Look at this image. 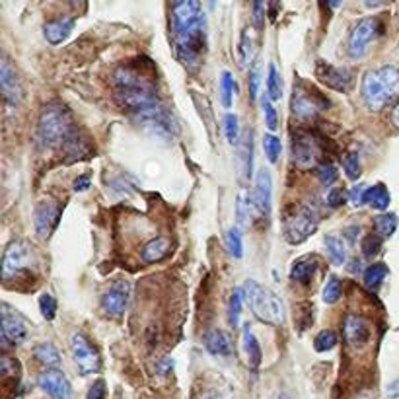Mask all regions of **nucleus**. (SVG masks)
<instances>
[{"label":"nucleus","mask_w":399,"mask_h":399,"mask_svg":"<svg viewBox=\"0 0 399 399\" xmlns=\"http://www.w3.org/2000/svg\"><path fill=\"white\" fill-rule=\"evenodd\" d=\"M199 399H230V395L220 388H207L205 392L201 393Z\"/></svg>","instance_id":"obj_49"},{"label":"nucleus","mask_w":399,"mask_h":399,"mask_svg":"<svg viewBox=\"0 0 399 399\" xmlns=\"http://www.w3.org/2000/svg\"><path fill=\"white\" fill-rule=\"evenodd\" d=\"M355 232H361V228H358V226H351V228L345 230V234H347V238L351 240V242H355V238H356Z\"/></svg>","instance_id":"obj_53"},{"label":"nucleus","mask_w":399,"mask_h":399,"mask_svg":"<svg viewBox=\"0 0 399 399\" xmlns=\"http://www.w3.org/2000/svg\"><path fill=\"white\" fill-rule=\"evenodd\" d=\"M74 134L70 113L59 104L45 105L37 123V141L45 148L67 147Z\"/></svg>","instance_id":"obj_4"},{"label":"nucleus","mask_w":399,"mask_h":399,"mask_svg":"<svg viewBox=\"0 0 399 399\" xmlns=\"http://www.w3.org/2000/svg\"><path fill=\"white\" fill-rule=\"evenodd\" d=\"M374 228H376V234L380 238H390L393 236V232L398 228V216L395 215H380L374 222Z\"/></svg>","instance_id":"obj_32"},{"label":"nucleus","mask_w":399,"mask_h":399,"mask_svg":"<svg viewBox=\"0 0 399 399\" xmlns=\"http://www.w3.org/2000/svg\"><path fill=\"white\" fill-rule=\"evenodd\" d=\"M318 211L312 205H300L296 207L290 215H287L282 230L284 238L289 244H302L304 240H308L314 230L318 228Z\"/></svg>","instance_id":"obj_6"},{"label":"nucleus","mask_w":399,"mask_h":399,"mask_svg":"<svg viewBox=\"0 0 399 399\" xmlns=\"http://www.w3.org/2000/svg\"><path fill=\"white\" fill-rule=\"evenodd\" d=\"M242 164H244V176L248 179L252 178V170H253V133L248 131L244 137V142H242Z\"/></svg>","instance_id":"obj_31"},{"label":"nucleus","mask_w":399,"mask_h":399,"mask_svg":"<svg viewBox=\"0 0 399 399\" xmlns=\"http://www.w3.org/2000/svg\"><path fill=\"white\" fill-rule=\"evenodd\" d=\"M343 170L349 179H358L361 176V158L356 152H347L343 156Z\"/></svg>","instance_id":"obj_37"},{"label":"nucleus","mask_w":399,"mask_h":399,"mask_svg":"<svg viewBox=\"0 0 399 399\" xmlns=\"http://www.w3.org/2000/svg\"><path fill=\"white\" fill-rule=\"evenodd\" d=\"M292 156H294V160L300 166H310L316 160V156H318L316 142L312 141V137L298 134L294 141H292Z\"/></svg>","instance_id":"obj_21"},{"label":"nucleus","mask_w":399,"mask_h":399,"mask_svg":"<svg viewBox=\"0 0 399 399\" xmlns=\"http://www.w3.org/2000/svg\"><path fill=\"white\" fill-rule=\"evenodd\" d=\"M279 399H290V398H289V395H284V393H282V395Z\"/></svg>","instance_id":"obj_55"},{"label":"nucleus","mask_w":399,"mask_h":399,"mask_svg":"<svg viewBox=\"0 0 399 399\" xmlns=\"http://www.w3.org/2000/svg\"><path fill=\"white\" fill-rule=\"evenodd\" d=\"M129 300H131V282L125 281V279H119V281L111 282L110 289L102 294L100 308L107 318L117 319L125 314Z\"/></svg>","instance_id":"obj_8"},{"label":"nucleus","mask_w":399,"mask_h":399,"mask_svg":"<svg viewBox=\"0 0 399 399\" xmlns=\"http://www.w3.org/2000/svg\"><path fill=\"white\" fill-rule=\"evenodd\" d=\"M390 201H392L390 191L382 183L368 187L366 195H364V203L370 205L372 208H376V211H385V208L390 207Z\"/></svg>","instance_id":"obj_25"},{"label":"nucleus","mask_w":399,"mask_h":399,"mask_svg":"<svg viewBox=\"0 0 399 399\" xmlns=\"http://www.w3.org/2000/svg\"><path fill=\"white\" fill-rule=\"evenodd\" d=\"M341 296V281L337 277H329L324 287V302L335 304Z\"/></svg>","instance_id":"obj_40"},{"label":"nucleus","mask_w":399,"mask_h":399,"mask_svg":"<svg viewBox=\"0 0 399 399\" xmlns=\"http://www.w3.org/2000/svg\"><path fill=\"white\" fill-rule=\"evenodd\" d=\"M253 205V199L248 195L245 191L240 193V197H238V222L240 224H244L248 215H250V208Z\"/></svg>","instance_id":"obj_44"},{"label":"nucleus","mask_w":399,"mask_h":399,"mask_svg":"<svg viewBox=\"0 0 399 399\" xmlns=\"http://www.w3.org/2000/svg\"><path fill=\"white\" fill-rule=\"evenodd\" d=\"M86 399H105V382H104V380H96L94 384L90 385Z\"/></svg>","instance_id":"obj_47"},{"label":"nucleus","mask_w":399,"mask_h":399,"mask_svg":"<svg viewBox=\"0 0 399 399\" xmlns=\"http://www.w3.org/2000/svg\"><path fill=\"white\" fill-rule=\"evenodd\" d=\"M205 347L211 355L215 356H230L232 355V339L228 337V333L222 329H208L205 333Z\"/></svg>","instance_id":"obj_20"},{"label":"nucleus","mask_w":399,"mask_h":399,"mask_svg":"<svg viewBox=\"0 0 399 399\" xmlns=\"http://www.w3.org/2000/svg\"><path fill=\"white\" fill-rule=\"evenodd\" d=\"M170 23L179 60L187 68H199L207 53V16L199 2H176L171 6Z\"/></svg>","instance_id":"obj_2"},{"label":"nucleus","mask_w":399,"mask_h":399,"mask_svg":"<svg viewBox=\"0 0 399 399\" xmlns=\"http://www.w3.org/2000/svg\"><path fill=\"white\" fill-rule=\"evenodd\" d=\"M261 105H263V113H265V125L275 131L279 127V117H277V111H275L273 104H271V97L263 94L261 96Z\"/></svg>","instance_id":"obj_41"},{"label":"nucleus","mask_w":399,"mask_h":399,"mask_svg":"<svg viewBox=\"0 0 399 399\" xmlns=\"http://www.w3.org/2000/svg\"><path fill=\"white\" fill-rule=\"evenodd\" d=\"M220 102L222 105L230 110L232 107V102H234V92H236V82H234V76L228 70H224L220 74Z\"/></svg>","instance_id":"obj_28"},{"label":"nucleus","mask_w":399,"mask_h":399,"mask_svg":"<svg viewBox=\"0 0 399 399\" xmlns=\"http://www.w3.org/2000/svg\"><path fill=\"white\" fill-rule=\"evenodd\" d=\"M257 90H259V68L253 67L250 70V97L255 100L257 97Z\"/></svg>","instance_id":"obj_50"},{"label":"nucleus","mask_w":399,"mask_h":399,"mask_svg":"<svg viewBox=\"0 0 399 399\" xmlns=\"http://www.w3.org/2000/svg\"><path fill=\"white\" fill-rule=\"evenodd\" d=\"M399 96V68L380 67L363 78V102L370 111H380Z\"/></svg>","instance_id":"obj_3"},{"label":"nucleus","mask_w":399,"mask_h":399,"mask_svg":"<svg viewBox=\"0 0 399 399\" xmlns=\"http://www.w3.org/2000/svg\"><path fill=\"white\" fill-rule=\"evenodd\" d=\"M170 240L168 238H154V240H150L144 248H142V261L144 263H158V261H162L170 255Z\"/></svg>","instance_id":"obj_24"},{"label":"nucleus","mask_w":399,"mask_h":399,"mask_svg":"<svg viewBox=\"0 0 399 399\" xmlns=\"http://www.w3.org/2000/svg\"><path fill=\"white\" fill-rule=\"evenodd\" d=\"M113 78L119 104L131 111L139 121L154 127L158 133L170 134L176 129L174 115L160 102L152 78H147L133 67H119Z\"/></svg>","instance_id":"obj_1"},{"label":"nucleus","mask_w":399,"mask_h":399,"mask_svg":"<svg viewBox=\"0 0 399 399\" xmlns=\"http://www.w3.org/2000/svg\"><path fill=\"white\" fill-rule=\"evenodd\" d=\"M252 49H253L252 33H250V30H245L244 36H242V47H240V51H242V60H244V63L252 60Z\"/></svg>","instance_id":"obj_46"},{"label":"nucleus","mask_w":399,"mask_h":399,"mask_svg":"<svg viewBox=\"0 0 399 399\" xmlns=\"http://www.w3.org/2000/svg\"><path fill=\"white\" fill-rule=\"evenodd\" d=\"M263 10H265V6H263L261 2H255V4H253V22H255V26H257V28H261V20H263Z\"/></svg>","instance_id":"obj_52"},{"label":"nucleus","mask_w":399,"mask_h":399,"mask_svg":"<svg viewBox=\"0 0 399 399\" xmlns=\"http://www.w3.org/2000/svg\"><path fill=\"white\" fill-rule=\"evenodd\" d=\"M28 339V324L26 319L12 310L8 304H2V343L4 345H20Z\"/></svg>","instance_id":"obj_10"},{"label":"nucleus","mask_w":399,"mask_h":399,"mask_svg":"<svg viewBox=\"0 0 399 399\" xmlns=\"http://www.w3.org/2000/svg\"><path fill=\"white\" fill-rule=\"evenodd\" d=\"M337 178H339V174H337V168H335L333 164H324V166H319L318 168V179L321 185L329 187V185H333L337 181Z\"/></svg>","instance_id":"obj_43"},{"label":"nucleus","mask_w":399,"mask_h":399,"mask_svg":"<svg viewBox=\"0 0 399 399\" xmlns=\"http://www.w3.org/2000/svg\"><path fill=\"white\" fill-rule=\"evenodd\" d=\"M90 183H92V176H90V174H84V176H78V178L74 179L73 189L76 193H82V191H86V189H88Z\"/></svg>","instance_id":"obj_51"},{"label":"nucleus","mask_w":399,"mask_h":399,"mask_svg":"<svg viewBox=\"0 0 399 399\" xmlns=\"http://www.w3.org/2000/svg\"><path fill=\"white\" fill-rule=\"evenodd\" d=\"M378 33V20L376 18H363L361 22L356 23L351 37H349V55L351 59H361L366 53L368 43L376 37Z\"/></svg>","instance_id":"obj_11"},{"label":"nucleus","mask_w":399,"mask_h":399,"mask_svg":"<svg viewBox=\"0 0 399 399\" xmlns=\"http://www.w3.org/2000/svg\"><path fill=\"white\" fill-rule=\"evenodd\" d=\"M70 353H73L74 364L78 366V370L84 376L94 374V372L100 370V364H102L100 353L82 333H73L70 335Z\"/></svg>","instance_id":"obj_9"},{"label":"nucleus","mask_w":399,"mask_h":399,"mask_svg":"<svg viewBox=\"0 0 399 399\" xmlns=\"http://www.w3.org/2000/svg\"><path fill=\"white\" fill-rule=\"evenodd\" d=\"M253 207L257 208L261 216L269 218L271 208H273V179L267 170H259L255 178V187H253Z\"/></svg>","instance_id":"obj_14"},{"label":"nucleus","mask_w":399,"mask_h":399,"mask_svg":"<svg viewBox=\"0 0 399 399\" xmlns=\"http://www.w3.org/2000/svg\"><path fill=\"white\" fill-rule=\"evenodd\" d=\"M364 195H366V187L364 185H355L349 193V201L358 207V205H364Z\"/></svg>","instance_id":"obj_48"},{"label":"nucleus","mask_w":399,"mask_h":399,"mask_svg":"<svg viewBox=\"0 0 399 399\" xmlns=\"http://www.w3.org/2000/svg\"><path fill=\"white\" fill-rule=\"evenodd\" d=\"M37 385L51 399H73V388L67 374L59 368H47L37 378Z\"/></svg>","instance_id":"obj_12"},{"label":"nucleus","mask_w":399,"mask_h":399,"mask_svg":"<svg viewBox=\"0 0 399 399\" xmlns=\"http://www.w3.org/2000/svg\"><path fill=\"white\" fill-rule=\"evenodd\" d=\"M60 216V207L55 203V201L47 199V201H39L36 207V213H33V218H36V232L37 236L41 240H47L51 236L53 230L57 226Z\"/></svg>","instance_id":"obj_13"},{"label":"nucleus","mask_w":399,"mask_h":399,"mask_svg":"<svg viewBox=\"0 0 399 399\" xmlns=\"http://www.w3.org/2000/svg\"><path fill=\"white\" fill-rule=\"evenodd\" d=\"M318 257H312V255L296 259L290 267V279L294 282H300V284H308L318 271Z\"/></svg>","instance_id":"obj_22"},{"label":"nucleus","mask_w":399,"mask_h":399,"mask_svg":"<svg viewBox=\"0 0 399 399\" xmlns=\"http://www.w3.org/2000/svg\"><path fill=\"white\" fill-rule=\"evenodd\" d=\"M242 347H244V353H245V361H248V366L253 370L259 368V364H261V345H259L257 337L253 335V331L250 329V326L244 327V333H242Z\"/></svg>","instance_id":"obj_23"},{"label":"nucleus","mask_w":399,"mask_h":399,"mask_svg":"<svg viewBox=\"0 0 399 399\" xmlns=\"http://www.w3.org/2000/svg\"><path fill=\"white\" fill-rule=\"evenodd\" d=\"M345 199H347V195H345V191L341 189V187H331L329 189V193H327V205L331 208H337L341 207L343 203H345Z\"/></svg>","instance_id":"obj_45"},{"label":"nucleus","mask_w":399,"mask_h":399,"mask_svg":"<svg viewBox=\"0 0 399 399\" xmlns=\"http://www.w3.org/2000/svg\"><path fill=\"white\" fill-rule=\"evenodd\" d=\"M33 356L37 358V363L45 364L47 368H57L60 364V353L51 343H39V345H36L33 347Z\"/></svg>","instance_id":"obj_26"},{"label":"nucleus","mask_w":399,"mask_h":399,"mask_svg":"<svg viewBox=\"0 0 399 399\" xmlns=\"http://www.w3.org/2000/svg\"><path fill=\"white\" fill-rule=\"evenodd\" d=\"M343 333H345V341L349 343V347L363 349L370 339L368 321L363 316L349 314L343 321Z\"/></svg>","instance_id":"obj_17"},{"label":"nucleus","mask_w":399,"mask_h":399,"mask_svg":"<svg viewBox=\"0 0 399 399\" xmlns=\"http://www.w3.org/2000/svg\"><path fill=\"white\" fill-rule=\"evenodd\" d=\"M242 300H244V290H234L232 292V298H230V306H228V319L230 326L238 327V321H240V314H242Z\"/></svg>","instance_id":"obj_35"},{"label":"nucleus","mask_w":399,"mask_h":399,"mask_svg":"<svg viewBox=\"0 0 399 399\" xmlns=\"http://www.w3.org/2000/svg\"><path fill=\"white\" fill-rule=\"evenodd\" d=\"M0 88L10 105H16L22 100V84H20V78L12 65L8 63V59H2L0 63Z\"/></svg>","instance_id":"obj_18"},{"label":"nucleus","mask_w":399,"mask_h":399,"mask_svg":"<svg viewBox=\"0 0 399 399\" xmlns=\"http://www.w3.org/2000/svg\"><path fill=\"white\" fill-rule=\"evenodd\" d=\"M392 121H393V125L399 127V104L395 105V110L392 111Z\"/></svg>","instance_id":"obj_54"},{"label":"nucleus","mask_w":399,"mask_h":399,"mask_svg":"<svg viewBox=\"0 0 399 399\" xmlns=\"http://www.w3.org/2000/svg\"><path fill=\"white\" fill-rule=\"evenodd\" d=\"M335 345H337V333L333 331V329L319 331L318 335H316V339H314V349H316L318 353H327V351H331Z\"/></svg>","instance_id":"obj_34"},{"label":"nucleus","mask_w":399,"mask_h":399,"mask_svg":"<svg viewBox=\"0 0 399 399\" xmlns=\"http://www.w3.org/2000/svg\"><path fill=\"white\" fill-rule=\"evenodd\" d=\"M263 148H265L267 160H269L271 164H275L277 160H279V156H281V150H282L281 139L275 137V134H265V137H263Z\"/></svg>","instance_id":"obj_36"},{"label":"nucleus","mask_w":399,"mask_h":399,"mask_svg":"<svg viewBox=\"0 0 399 399\" xmlns=\"http://www.w3.org/2000/svg\"><path fill=\"white\" fill-rule=\"evenodd\" d=\"M267 96L271 97V102L281 100L282 96V80L279 70L275 65H269V74H267Z\"/></svg>","instance_id":"obj_30"},{"label":"nucleus","mask_w":399,"mask_h":399,"mask_svg":"<svg viewBox=\"0 0 399 399\" xmlns=\"http://www.w3.org/2000/svg\"><path fill=\"white\" fill-rule=\"evenodd\" d=\"M361 250H363V253L366 257H374V255L382 250V238L378 236V234H368V236L363 240Z\"/></svg>","instance_id":"obj_42"},{"label":"nucleus","mask_w":399,"mask_h":399,"mask_svg":"<svg viewBox=\"0 0 399 399\" xmlns=\"http://www.w3.org/2000/svg\"><path fill=\"white\" fill-rule=\"evenodd\" d=\"M36 265V252L33 245L28 240H14L12 244H8L2 257V279L12 281L18 275L28 271Z\"/></svg>","instance_id":"obj_7"},{"label":"nucleus","mask_w":399,"mask_h":399,"mask_svg":"<svg viewBox=\"0 0 399 399\" xmlns=\"http://www.w3.org/2000/svg\"><path fill=\"white\" fill-rule=\"evenodd\" d=\"M385 277H388V267L384 263H374L364 271V284H366V289L376 290Z\"/></svg>","instance_id":"obj_29"},{"label":"nucleus","mask_w":399,"mask_h":399,"mask_svg":"<svg viewBox=\"0 0 399 399\" xmlns=\"http://www.w3.org/2000/svg\"><path fill=\"white\" fill-rule=\"evenodd\" d=\"M244 294L250 302V308L255 314V318L261 319L269 326H282L284 324V304L273 290L261 287L255 281H245Z\"/></svg>","instance_id":"obj_5"},{"label":"nucleus","mask_w":399,"mask_h":399,"mask_svg":"<svg viewBox=\"0 0 399 399\" xmlns=\"http://www.w3.org/2000/svg\"><path fill=\"white\" fill-rule=\"evenodd\" d=\"M224 133H226V139H228L230 144L240 142V125H238V117L234 113H228L224 117Z\"/></svg>","instance_id":"obj_39"},{"label":"nucleus","mask_w":399,"mask_h":399,"mask_svg":"<svg viewBox=\"0 0 399 399\" xmlns=\"http://www.w3.org/2000/svg\"><path fill=\"white\" fill-rule=\"evenodd\" d=\"M316 76L321 84H326L327 88L337 90V92H347L351 88V82H353L347 68L333 67V65H327L324 60H318Z\"/></svg>","instance_id":"obj_15"},{"label":"nucleus","mask_w":399,"mask_h":399,"mask_svg":"<svg viewBox=\"0 0 399 399\" xmlns=\"http://www.w3.org/2000/svg\"><path fill=\"white\" fill-rule=\"evenodd\" d=\"M73 28H74L73 16H59V18H55V20H49V22L43 23V36L51 45H59L70 36Z\"/></svg>","instance_id":"obj_19"},{"label":"nucleus","mask_w":399,"mask_h":399,"mask_svg":"<svg viewBox=\"0 0 399 399\" xmlns=\"http://www.w3.org/2000/svg\"><path fill=\"white\" fill-rule=\"evenodd\" d=\"M39 310H41V316L47 321L55 319V316H57V300H55V296L49 294V292L39 296Z\"/></svg>","instance_id":"obj_38"},{"label":"nucleus","mask_w":399,"mask_h":399,"mask_svg":"<svg viewBox=\"0 0 399 399\" xmlns=\"http://www.w3.org/2000/svg\"><path fill=\"white\" fill-rule=\"evenodd\" d=\"M326 105V102H321L319 96L314 92H304L302 84L296 86L294 84V96H292V113L298 119H312L318 115V111Z\"/></svg>","instance_id":"obj_16"},{"label":"nucleus","mask_w":399,"mask_h":399,"mask_svg":"<svg viewBox=\"0 0 399 399\" xmlns=\"http://www.w3.org/2000/svg\"><path fill=\"white\" fill-rule=\"evenodd\" d=\"M226 248H228L230 255L234 259H240L244 255V244H242V234L238 226H232L226 234Z\"/></svg>","instance_id":"obj_33"},{"label":"nucleus","mask_w":399,"mask_h":399,"mask_svg":"<svg viewBox=\"0 0 399 399\" xmlns=\"http://www.w3.org/2000/svg\"><path fill=\"white\" fill-rule=\"evenodd\" d=\"M326 248H327V253H329V257L335 265H343L345 261H347V248H345V242L341 240L339 236H326Z\"/></svg>","instance_id":"obj_27"}]
</instances>
